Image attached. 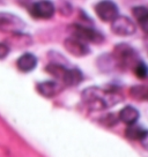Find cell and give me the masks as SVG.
<instances>
[{
    "label": "cell",
    "mask_w": 148,
    "mask_h": 157,
    "mask_svg": "<svg viewBox=\"0 0 148 157\" xmlns=\"http://www.w3.org/2000/svg\"><path fill=\"white\" fill-rule=\"evenodd\" d=\"M68 31L72 38H75L82 42L84 44L88 45V43H94V44H99L104 40V36L99 30L94 29L92 27H87L84 25H79V23H72L67 27Z\"/></svg>",
    "instance_id": "cell-2"
},
{
    "label": "cell",
    "mask_w": 148,
    "mask_h": 157,
    "mask_svg": "<svg viewBox=\"0 0 148 157\" xmlns=\"http://www.w3.org/2000/svg\"><path fill=\"white\" fill-rule=\"evenodd\" d=\"M130 94H131V96L135 99H147L148 97V89L146 86H142V84H140V86H134L131 88L130 90Z\"/></svg>",
    "instance_id": "cell-17"
},
{
    "label": "cell",
    "mask_w": 148,
    "mask_h": 157,
    "mask_svg": "<svg viewBox=\"0 0 148 157\" xmlns=\"http://www.w3.org/2000/svg\"><path fill=\"white\" fill-rule=\"evenodd\" d=\"M10 54V48L5 43H0V60L5 59Z\"/></svg>",
    "instance_id": "cell-20"
},
{
    "label": "cell",
    "mask_w": 148,
    "mask_h": 157,
    "mask_svg": "<svg viewBox=\"0 0 148 157\" xmlns=\"http://www.w3.org/2000/svg\"><path fill=\"white\" fill-rule=\"evenodd\" d=\"M95 13L104 22H112L119 16L117 5L112 1H101L95 6Z\"/></svg>",
    "instance_id": "cell-7"
},
{
    "label": "cell",
    "mask_w": 148,
    "mask_h": 157,
    "mask_svg": "<svg viewBox=\"0 0 148 157\" xmlns=\"http://www.w3.org/2000/svg\"><path fill=\"white\" fill-rule=\"evenodd\" d=\"M81 96L89 109L95 111L108 109L122 101V95H119L115 89H103L99 87L87 88Z\"/></svg>",
    "instance_id": "cell-1"
},
{
    "label": "cell",
    "mask_w": 148,
    "mask_h": 157,
    "mask_svg": "<svg viewBox=\"0 0 148 157\" xmlns=\"http://www.w3.org/2000/svg\"><path fill=\"white\" fill-rule=\"evenodd\" d=\"M16 66L23 73H29L37 66V58L33 53H25L16 60Z\"/></svg>",
    "instance_id": "cell-10"
},
{
    "label": "cell",
    "mask_w": 148,
    "mask_h": 157,
    "mask_svg": "<svg viewBox=\"0 0 148 157\" xmlns=\"http://www.w3.org/2000/svg\"><path fill=\"white\" fill-rule=\"evenodd\" d=\"M111 30L118 36H131L135 34L137 25L130 17L119 15L111 22Z\"/></svg>",
    "instance_id": "cell-5"
},
{
    "label": "cell",
    "mask_w": 148,
    "mask_h": 157,
    "mask_svg": "<svg viewBox=\"0 0 148 157\" xmlns=\"http://www.w3.org/2000/svg\"><path fill=\"white\" fill-rule=\"evenodd\" d=\"M125 134L128 139L135 140V141H142L147 137V131L141 127L140 125H137V124L127 126Z\"/></svg>",
    "instance_id": "cell-13"
},
{
    "label": "cell",
    "mask_w": 148,
    "mask_h": 157,
    "mask_svg": "<svg viewBox=\"0 0 148 157\" xmlns=\"http://www.w3.org/2000/svg\"><path fill=\"white\" fill-rule=\"evenodd\" d=\"M37 91L46 98H52L57 96L63 90V86L58 81H44L37 84Z\"/></svg>",
    "instance_id": "cell-9"
},
{
    "label": "cell",
    "mask_w": 148,
    "mask_h": 157,
    "mask_svg": "<svg viewBox=\"0 0 148 157\" xmlns=\"http://www.w3.org/2000/svg\"><path fill=\"white\" fill-rule=\"evenodd\" d=\"M132 14L138 20L139 25L142 28L145 33H147L148 29V10L145 6H135L132 8Z\"/></svg>",
    "instance_id": "cell-14"
},
{
    "label": "cell",
    "mask_w": 148,
    "mask_h": 157,
    "mask_svg": "<svg viewBox=\"0 0 148 157\" xmlns=\"http://www.w3.org/2000/svg\"><path fill=\"white\" fill-rule=\"evenodd\" d=\"M64 48L68 53H71L74 57H78V58L87 57L90 53V48L88 45L80 42L78 39L72 38V37H68V38L65 39Z\"/></svg>",
    "instance_id": "cell-8"
},
{
    "label": "cell",
    "mask_w": 148,
    "mask_h": 157,
    "mask_svg": "<svg viewBox=\"0 0 148 157\" xmlns=\"http://www.w3.org/2000/svg\"><path fill=\"white\" fill-rule=\"evenodd\" d=\"M139 117H140V113L134 106H131V105H127L120 110L119 112V120L124 123L125 125H134V124L138 121Z\"/></svg>",
    "instance_id": "cell-11"
},
{
    "label": "cell",
    "mask_w": 148,
    "mask_h": 157,
    "mask_svg": "<svg viewBox=\"0 0 148 157\" xmlns=\"http://www.w3.org/2000/svg\"><path fill=\"white\" fill-rule=\"evenodd\" d=\"M67 69H68L67 67H65V66L59 64H49L45 67V71L50 75H52L56 80H60V81H63V78H64Z\"/></svg>",
    "instance_id": "cell-15"
},
{
    "label": "cell",
    "mask_w": 148,
    "mask_h": 157,
    "mask_svg": "<svg viewBox=\"0 0 148 157\" xmlns=\"http://www.w3.org/2000/svg\"><path fill=\"white\" fill-rule=\"evenodd\" d=\"M84 80V74L81 73L79 68H68L63 78V83L68 87H75L82 82Z\"/></svg>",
    "instance_id": "cell-12"
},
{
    "label": "cell",
    "mask_w": 148,
    "mask_h": 157,
    "mask_svg": "<svg viewBox=\"0 0 148 157\" xmlns=\"http://www.w3.org/2000/svg\"><path fill=\"white\" fill-rule=\"evenodd\" d=\"M25 28V22L18 15L8 12H0V31L19 34Z\"/></svg>",
    "instance_id": "cell-3"
},
{
    "label": "cell",
    "mask_w": 148,
    "mask_h": 157,
    "mask_svg": "<svg viewBox=\"0 0 148 157\" xmlns=\"http://www.w3.org/2000/svg\"><path fill=\"white\" fill-rule=\"evenodd\" d=\"M31 44V38L28 35H23L19 33V34H14L10 38V45H13L15 48H25Z\"/></svg>",
    "instance_id": "cell-16"
},
{
    "label": "cell",
    "mask_w": 148,
    "mask_h": 157,
    "mask_svg": "<svg viewBox=\"0 0 148 157\" xmlns=\"http://www.w3.org/2000/svg\"><path fill=\"white\" fill-rule=\"evenodd\" d=\"M112 57L118 64L123 65V66H134L135 67V65L140 61L135 50L125 43H122V44L115 46Z\"/></svg>",
    "instance_id": "cell-4"
},
{
    "label": "cell",
    "mask_w": 148,
    "mask_h": 157,
    "mask_svg": "<svg viewBox=\"0 0 148 157\" xmlns=\"http://www.w3.org/2000/svg\"><path fill=\"white\" fill-rule=\"evenodd\" d=\"M29 12L35 19L48 20L54 15L56 7L50 1H37L29 6Z\"/></svg>",
    "instance_id": "cell-6"
},
{
    "label": "cell",
    "mask_w": 148,
    "mask_h": 157,
    "mask_svg": "<svg viewBox=\"0 0 148 157\" xmlns=\"http://www.w3.org/2000/svg\"><path fill=\"white\" fill-rule=\"evenodd\" d=\"M134 73L139 78H146L147 76V67L142 60H140L134 67Z\"/></svg>",
    "instance_id": "cell-19"
},
{
    "label": "cell",
    "mask_w": 148,
    "mask_h": 157,
    "mask_svg": "<svg viewBox=\"0 0 148 157\" xmlns=\"http://www.w3.org/2000/svg\"><path fill=\"white\" fill-rule=\"evenodd\" d=\"M107 58H108V60H105L104 56L103 57H99V61H97V65H99L101 71H111L116 66V64H117V61L115 60L114 57L107 54Z\"/></svg>",
    "instance_id": "cell-18"
}]
</instances>
